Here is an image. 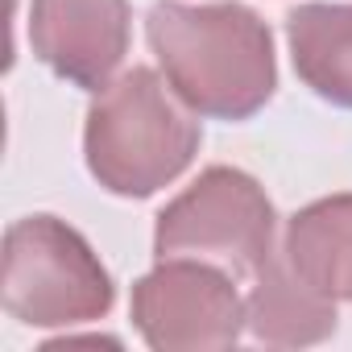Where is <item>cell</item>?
I'll use <instances>...</instances> for the list:
<instances>
[{
	"label": "cell",
	"mask_w": 352,
	"mask_h": 352,
	"mask_svg": "<svg viewBox=\"0 0 352 352\" xmlns=\"http://www.w3.org/2000/svg\"><path fill=\"white\" fill-rule=\"evenodd\" d=\"M253 278L257 286L245 298V323L253 340L274 348H307L336 331V302L307 286L282 249H274Z\"/></svg>",
	"instance_id": "7"
},
{
	"label": "cell",
	"mask_w": 352,
	"mask_h": 352,
	"mask_svg": "<svg viewBox=\"0 0 352 352\" xmlns=\"http://www.w3.org/2000/svg\"><path fill=\"white\" fill-rule=\"evenodd\" d=\"M30 42L58 79L104 91L129 54V0H34Z\"/></svg>",
	"instance_id": "6"
},
{
	"label": "cell",
	"mask_w": 352,
	"mask_h": 352,
	"mask_svg": "<svg viewBox=\"0 0 352 352\" xmlns=\"http://www.w3.org/2000/svg\"><path fill=\"white\" fill-rule=\"evenodd\" d=\"M236 278L220 265L166 257L133 282V327L157 352H208L232 348L245 323Z\"/></svg>",
	"instance_id": "5"
},
{
	"label": "cell",
	"mask_w": 352,
	"mask_h": 352,
	"mask_svg": "<svg viewBox=\"0 0 352 352\" xmlns=\"http://www.w3.org/2000/svg\"><path fill=\"white\" fill-rule=\"evenodd\" d=\"M0 298L13 319L30 327H75L104 319L116 302V286L71 224L25 216L5 232Z\"/></svg>",
	"instance_id": "3"
},
{
	"label": "cell",
	"mask_w": 352,
	"mask_h": 352,
	"mask_svg": "<svg viewBox=\"0 0 352 352\" xmlns=\"http://www.w3.org/2000/svg\"><path fill=\"white\" fill-rule=\"evenodd\" d=\"M199 112L149 67H133L96 91L83 124L91 179L120 199H149L199 153Z\"/></svg>",
	"instance_id": "2"
},
{
	"label": "cell",
	"mask_w": 352,
	"mask_h": 352,
	"mask_svg": "<svg viewBox=\"0 0 352 352\" xmlns=\"http://www.w3.org/2000/svg\"><path fill=\"white\" fill-rule=\"evenodd\" d=\"M282 253L331 302H352V195L315 199L286 220Z\"/></svg>",
	"instance_id": "8"
},
{
	"label": "cell",
	"mask_w": 352,
	"mask_h": 352,
	"mask_svg": "<svg viewBox=\"0 0 352 352\" xmlns=\"http://www.w3.org/2000/svg\"><path fill=\"white\" fill-rule=\"evenodd\" d=\"M145 38L166 83L199 116L249 120L274 100V34L245 5L162 0L145 17Z\"/></svg>",
	"instance_id": "1"
},
{
	"label": "cell",
	"mask_w": 352,
	"mask_h": 352,
	"mask_svg": "<svg viewBox=\"0 0 352 352\" xmlns=\"http://www.w3.org/2000/svg\"><path fill=\"white\" fill-rule=\"evenodd\" d=\"M278 236V212L265 187L236 166H208L199 179L170 199L153 224V253L191 257L228 270L232 278L257 274Z\"/></svg>",
	"instance_id": "4"
},
{
	"label": "cell",
	"mask_w": 352,
	"mask_h": 352,
	"mask_svg": "<svg viewBox=\"0 0 352 352\" xmlns=\"http://www.w3.org/2000/svg\"><path fill=\"white\" fill-rule=\"evenodd\" d=\"M298 79L327 104L352 108V5H298L286 17Z\"/></svg>",
	"instance_id": "9"
}]
</instances>
